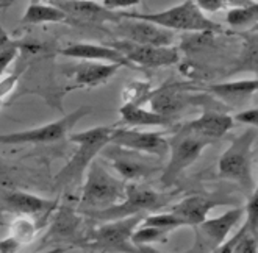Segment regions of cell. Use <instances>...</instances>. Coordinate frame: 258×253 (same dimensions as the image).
Returning <instances> with one entry per match:
<instances>
[{
	"instance_id": "1",
	"label": "cell",
	"mask_w": 258,
	"mask_h": 253,
	"mask_svg": "<svg viewBox=\"0 0 258 253\" xmlns=\"http://www.w3.org/2000/svg\"><path fill=\"white\" fill-rule=\"evenodd\" d=\"M114 127H94L79 133H69V141L77 144L72 158L55 177L56 188H69L79 185L89 164L96 159L102 148L110 142Z\"/></svg>"
},
{
	"instance_id": "2",
	"label": "cell",
	"mask_w": 258,
	"mask_h": 253,
	"mask_svg": "<svg viewBox=\"0 0 258 253\" xmlns=\"http://www.w3.org/2000/svg\"><path fill=\"white\" fill-rule=\"evenodd\" d=\"M125 185L124 180L108 172L102 159H94L86 171V180L77 208L79 213L103 211L120 203L125 196Z\"/></svg>"
},
{
	"instance_id": "3",
	"label": "cell",
	"mask_w": 258,
	"mask_h": 253,
	"mask_svg": "<svg viewBox=\"0 0 258 253\" xmlns=\"http://www.w3.org/2000/svg\"><path fill=\"white\" fill-rule=\"evenodd\" d=\"M255 144L256 128H247L236 138L232 139L230 145L225 148L218 161V172L225 180L235 182L247 194L256 189L253 178V161H255Z\"/></svg>"
},
{
	"instance_id": "4",
	"label": "cell",
	"mask_w": 258,
	"mask_h": 253,
	"mask_svg": "<svg viewBox=\"0 0 258 253\" xmlns=\"http://www.w3.org/2000/svg\"><path fill=\"white\" fill-rule=\"evenodd\" d=\"M125 18H133L146 21L154 25H158L166 30H181V32H192V33H222L224 30L221 24L207 18V14L196 5L194 0H185L183 4H178L168 10L158 13H120Z\"/></svg>"
},
{
	"instance_id": "5",
	"label": "cell",
	"mask_w": 258,
	"mask_h": 253,
	"mask_svg": "<svg viewBox=\"0 0 258 253\" xmlns=\"http://www.w3.org/2000/svg\"><path fill=\"white\" fill-rule=\"evenodd\" d=\"M146 214L130 216L102 222L86 233L85 242L80 245L86 253H143L132 242L133 231L140 227Z\"/></svg>"
},
{
	"instance_id": "6",
	"label": "cell",
	"mask_w": 258,
	"mask_h": 253,
	"mask_svg": "<svg viewBox=\"0 0 258 253\" xmlns=\"http://www.w3.org/2000/svg\"><path fill=\"white\" fill-rule=\"evenodd\" d=\"M168 144H169L168 148L169 159L166 162V166L161 169V177H160L163 188L174 186L178 182V178L183 175V172L191 164H194L205 148L213 142L191 130H186L181 125H178L174 130L172 136L168 138Z\"/></svg>"
},
{
	"instance_id": "7",
	"label": "cell",
	"mask_w": 258,
	"mask_h": 253,
	"mask_svg": "<svg viewBox=\"0 0 258 253\" xmlns=\"http://www.w3.org/2000/svg\"><path fill=\"white\" fill-rule=\"evenodd\" d=\"M171 196L163 194L160 191H155L149 186L140 183H127L125 185V196L124 200L108 208L103 211H93L86 213L85 216L91 217L97 222H108L116 219H124L130 216L147 214V213H157L161 210L166 203L169 202Z\"/></svg>"
},
{
	"instance_id": "8",
	"label": "cell",
	"mask_w": 258,
	"mask_h": 253,
	"mask_svg": "<svg viewBox=\"0 0 258 253\" xmlns=\"http://www.w3.org/2000/svg\"><path fill=\"white\" fill-rule=\"evenodd\" d=\"M91 113V107H80L69 114L44 124L35 128L0 133V144L2 145H22V144H52L64 139L71 130L77 125L85 116Z\"/></svg>"
},
{
	"instance_id": "9",
	"label": "cell",
	"mask_w": 258,
	"mask_h": 253,
	"mask_svg": "<svg viewBox=\"0 0 258 253\" xmlns=\"http://www.w3.org/2000/svg\"><path fill=\"white\" fill-rule=\"evenodd\" d=\"M99 155L102 156V159L110 162V166L117 172L120 180L124 182L135 183L138 180L149 178L157 174V171H160V158L128 150V148L114 145L111 142L105 145Z\"/></svg>"
},
{
	"instance_id": "10",
	"label": "cell",
	"mask_w": 258,
	"mask_h": 253,
	"mask_svg": "<svg viewBox=\"0 0 258 253\" xmlns=\"http://www.w3.org/2000/svg\"><path fill=\"white\" fill-rule=\"evenodd\" d=\"M242 217V208H232L224 214L205 219L194 228V242L186 253H211L222 242L229 239L230 231L239 224Z\"/></svg>"
},
{
	"instance_id": "11",
	"label": "cell",
	"mask_w": 258,
	"mask_h": 253,
	"mask_svg": "<svg viewBox=\"0 0 258 253\" xmlns=\"http://www.w3.org/2000/svg\"><path fill=\"white\" fill-rule=\"evenodd\" d=\"M111 47L119 50L128 61L136 67L144 69H160L177 64L180 59V53L175 47H157V46H146V44H136L125 39H119Z\"/></svg>"
},
{
	"instance_id": "12",
	"label": "cell",
	"mask_w": 258,
	"mask_h": 253,
	"mask_svg": "<svg viewBox=\"0 0 258 253\" xmlns=\"http://www.w3.org/2000/svg\"><path fill=\"white\" fill-rule=\"evenodd\" d=\"M110 142L119 147L128 148V150L147 153L157 158H164L168 155V138L158 131H144L133 127L113 128Z\"/></svg>"
},
{
	"instance_id": "13",
	"label": "cell",
	"mask_w": 258,
	"mask_h": 253,
	"mask_svg": "<svg viewBox=\"0 0 258 253\" xmlns=\"http://www.w3.org/2000/svg\"><path fill=\"white\" fill-rule=\"evenodd\" d=\"M55 216H53V222L50 224V228L45 234L42 244H59V242H71L72 245H82L85 242L86 234L82 233V227H83V220L82 216L79 213V210L69 203V205H61L56 206L55 210Z\"/></svg>"
},
{
	"instance_id": "14",
	"label": "cell",
	"mask_w": 258,
	"mask_h": 253,
	"mask_svg": "<svg viewBox=\"0 0 258 253\" xmlns=\"http://www.w3.org/2000/svg\"><path fill=\"white\" fill-rule=\"evenodd\" d=\"M116 25L120 32V36L130 42L157 47H169L174 42V33L171 30L161 28L146 21L125 18L120 14V21L116 22Z\"/></svg>"
},
{
	"instance_id": "15",
	"label": "cell",
	"mask_w": 258,
	"mask_h": 253,
	"mask_svg": "<svg viewBox=\"0 0 258 253\" xmlns=\"http://www.w3.org/2000/svg\"><path fill=\"white\" fill-rule=\"evenodd\" d=\"M229 203H230V199L224 196L196 194V196H188L185 199H181L178 203H175L171 208V211L183 220L186 227H196L207 219L211 210H215L216 206L229 205Z\"/></svg>"
},
{
	"instance_id": "16",
	"label": "cell",
	"mask_w": 258,
	"mask_h": 253,
	"mask_svg": "<svg viewBox=\"0 0 258 253\" xmlns=\"http://www.w3.org/2000/svg\"><path fill=\"white\" fill-rule=\"evenodd\" d=\"M192 97L188 96V89L180 83H166L157 89H152L147 99L150 110L163 116L178 117V114L191 103Z\"/></svg>"
},
{
	"instance_id": "17",
	"label": "cell",
	"mask_w": 258,
	"mask_h": 253,
	"mask_svg": "<svg viewBox=\"0 0 258 253\" xmlns=\"http://www.w3.org/2000/svg\"><path fill=\"white\" fill-rule=\"evenodd\" d=\"M8 211L16 213L18 216H30L36 219L44 227L49 217L56 210L58 200H47L35 194H28L22 191H13L5 197Z\"/></svg>"
},
{
	"instance_id": "18",
	"label": "cell",
	"mask_w": 258,
	"mask_h": 253,
	"mask_svg": "<svg viewBox=\"0 0 258 253\" xmlns=\"http://www.w3.org/2000/svg\"><path fill=\"white\" fill-rule=\"evenodd\" d=\"M59 55L74 59H82V61L110 63V64H117L120 67L138 69L119 50L111 47L110 44L108 46H102V44H91V42H75L59 50Z\"/></svg>"
},
{
	"instance_id": "19",
	"label": "cell",
	"mask_w": 258,
	"mask_h": 253,
	"mask_svg": "<svg viewBox=\"0 0 258 253\" xmlns=\"http://www.w3.org/2000/svg\"><path fill=\"white\" fill-rule=\"evenodd\" d=\"M49 4L61 10L68 18L88 22H119L120 13L110 11L96 0H49Z\"/></svg>"
},
{
	"instance_id": "20",
	"label": "cell",
	"mask_w": 258,
	"mask_h": 253,
	"mask_svg": "<svg viewBox=\"0 0 258 253\" xmlns=\"http://www.w3.org/2000/svg\"><path fill=\"white\" fill-rule=\"evenodd\" d=\"M180 125L210 139L211 142H215V141L224 138L227 133L233 128L235 122H233V117L224 111L205 110L197 119H192V121H188Z\"/></svg>"
},
{
	"instance_id": "21",
	"label": "cell",
	"mask_w": 258,
	"mask_h": 253,
	"mask_svg": "<svg viewBox=\"0 0 258 253\" xmlns=\"http://www.w3.org/2000/svg\"><path fill=\"white\" fill-rule=\"evenodd\" d=\"M120 66L110 63H97V61H83L74 66L69 70V77L75 81V86L82 88H96L111 80Z\"/></svg>"
},
{
	"instance_id": "22",
	"label": "cell",
	"mask_w": 258,
	"mask_h": 253,
	"mask_svg": "<svg viewBox=\"0 0 258 253\" xmlns=\"http://www.w3.org/2000/svg\"><path fill=\"white\" fill-rule=\"evenodd\" d=\"M120 121L122 124L141 128V127H174L177 124V117L163 116L152 110H146L143 105H135V103H124L119 108Z\"/></svg>"
},
{
	"instance_id": "23",
	"label": "cell",
	"mask_w": 258,
	"mask_h": 253,
	"mask_svg": "<svg viewBox=\"0 0 258 253\" xmlns=\"http://www.w3.org/2000/svg\"><path fill=\"white\" fill-rule=\"evenodd\" d=\"M256 88H258L256 78H247V80H235V81L208 85L205 88V91L224 100L225 103L238 105V103H241L242 100H246L247 97L253 96L256 93Z\"/></svg>"
},
{
	"instance_id": "24",
	"label": "cell",
	"mask_w": 258,
	"mask_h": 253,
	"mask_svg": "<svg viewBox=\"0 0 258 253\" xmlns=\"http://www.w3.org/2000/svg\"><path fill=\"white\" fill-rule=\"evenodd\" d=\"M68 16L52 4H32L28 5L21 24L38 25V24H61L66 22Z\"/></svg>"
},
{
	"instance_id": "25",
	"label": "cell",
	"mask_w": 258,
	"mask_h": 253,
	"mask_svg": "<svg viewBox=\"0 0 258 253\" xmlns=\"http://www.w3.org/2000/svg\"><path fill=\"white\" fill-rule=\"evenodd\" d=\"M41 228H42V225L36 219L30 217V216H18L10 224L8 236L11 239L16 241L19 245H22V244L32 242Z\"/></svg>"
},
{
	"instance_id": "26",
	"label": "cell",
	"mask_w": 258,
	"mask_h": 253,
	"mask_svg": "<svg viewBox=\"0 0 258 253\" xmlns=\"http://www.w3.org/2000/svg\"><path fill=\"white\" fill-rule=\"evenodd\" d=\"M171 233H172V230H169V228L140 224V227L132 234V242L136 247L152 245V244H166L169 239Z\"/></svg>"
},
{
	"instance_id": "27",
	"label": "cell",
	"mask_w": 258,
	"mask_h": 253,
	"mask_svg": "<svg viewBox=\"0 0 258 253\" xmlns=\"http://www.w3.org/2000/svg\"><path fill=\"white\" fill-rule=\"evenodd\" d=\"M256 14H258V7L252 0L247 5H239V7L230 8L225 14V21L230 27L241 28V27H247L253 24L256 21Z\"/></svg>"
},
{
	"instance_id": "28",
	"label": "cell",
	"mask_w": 258,
	"mask_h": 253,
	"mask_svg": "<svg viewBox=\"0 0 258 253\" xmlns=\"http://www.w3.org/2000/svg\"><path fill=\"white\" fill-rule=\"evenodd\" d=\"M19 42L13 41L5 30L0 27V77L4 75L7 67L14 61L18 52H19Z\"/></svg>"
},
{
	"instance_id": "29",
	"label": "cell",
	"mask_w": 258,
	"mask_h": 253,
	"mask_svg": "<svg viewBox=\"0 0 258 253\" xmlns=\"http://www.w3.org/2000/svg\"><path fill=\"white\" fill-rule=\"evenodd\" d=\"M141 224L146 225H154V227H161V228H169V230H177L180 227H186L185 222L181 220L177 214H174L172 211L169 213H152V214H146Z\"/></svg>"
},
{
	"instance_id": "30",
	"label": "cell",
	"mask_w": 258,
	"mask_h": 253,
	"mask_svg": "<svg viewBox=\"0 0 258 253\" xmlns=\"http://www.w3.org/2000/svg\"><path fill=\"white\" fill-rule=\"evenodd\" d=\"M152 93V86L147 81H132L124 91V102L125 103H135V105H141L146 103L149 96Z\"/></svg>"
},
{
	"instance_id": "31",
	"label": "cell",
	"mask_w": 258,
	"mask_h": 253,
	"mask_svg": "<svg viewBox=\"0 0 258 253\" xmlns=\"http://www.w3.org/2000/svg\"><path fill=\"white\" fill-rule=\"evenodd\" d=\"M242 213L246 214V220H244V227L247 228V231L253 236H256L258 233V191L255 189L252 194H249L247 197V203L242 208Z\"/></svg>"
},
{
	"instance_id": "32",
	"label": "cell",
	"mask_w": 258,
	"mask_h": 253,
	"mask_svg": "<svg viewBox=\"0 0 258 253\" xmlns=\"http://www.w3.org/2000/svg\"><path fill=\"white\" fill-rule=\"evenodd\" d=\"M232 253H256V236L250 234L244 225L239 228Z\"/></svg>"
},
{
	"instance_id": "33",
	"label": "cell",
	"mask_w": 258,
	"mask_h": 253,
	"mask_svg": "<svg viewBox=\"0 0 258 253\" xmlns=\"http://www.w3.org/2000/svg\"><path fill=\"white\" fill-rule=\"evenodd\" d=\"M239 0H196V5L204 13H216L229 4H238Z\"/></svg>"
},
{
	"instance_id": "34",
	"label": "cell",
	"mask_w": 258,
	"mask_h": 253,
	"mask_svg": "<svg viewBox=\"0 0 258 253\" xmlns=\"http://www.w3.org/2000/svg\"><path fill=\"white\" fill-rule=\"evenodd\" d=\"M233 122L249 125V128H256V122H258L256 108H249V110H242V111L236 113L233 116Z\"/></svg>"
},
{
	"instance_id": "35",
	"label": "cell",
	"mask_w": 258,
	"mask_h": 253,
	"mask_svg": "<svg viewBox=\"0 0 258 253\" xmlns=\"http://www.w3.org/2000/svg\"><path fill=\"white\" fill-rule=\"evenodd\" d=\"M100 2L107 10L116 11V10H124V8L140 5L141 0H100Z\"/></svg>"
},
{
	"instance_id": "36",
	"label": "cell",
	"mask_w": 258,
	"mask_h": 253,
	"mask_svg": "<svg viewBox=\"0 0 258 253\" xmlns=\"http://www.w3.org/2000/svg\"><path fill=\"white\" fill-rule=\"evenodd\" d=\"M19 247L21 245L16 241H14V239H11L10 236L0 241V253H14Z\"/></svg>"
},
{
	"instance_id": "37",
	"label": "cell",
	"mask_w": 258,
	"mask_h": 253,
	"mask_svg": "<svg viewBox=\"0 0 258 253\" xmlns=\"http://www.w3.org/2000/svg\"><path fill=\"white\" fill-rule=\"evenodd\" d=\"M14 81H16V80H14V77H7L4 80H0V105H2L4 97L13 89Z\"/></svg>"
},
{
	"instance_id": "38",
	"label": "cell",
	"mask_w": 258,
	"mask_h": 253,
	"mask_svg": "<svg viewBox=\"0 0 258 253\" xmlns=\"http://www.w3.org/2000/svg\"><path fill=\"white\" fill-rule=\"evenodd\" d=\"M238 233H239V230L230 237V239H227L225 242H222L218 248H215L211 253H232V247H233V244H235V241H236Z\"/></svg>"
},
{
	"instance_id": "39",
	"label": "cell",
	"mask_w": 258,
	"mask_h": 253,
	"mask_svg": "<svg viewBox=\"0 0 258 253\" xmlns=\"http://www.w3.org/2000/svg\"><path fill=\"white\" fill-rule=\"evenodd\" d=\"M71 247H53L50 250H44V251H38V253H66Z\"/></svg>"
},
{
	"instance_id": "40",
	"label": "cell",
	"mask_w": 258,
	"mask_h": 253,
	"mask_svg": "<svg viewBox=\"0 0 258 253\" xmlns=\"http://www.w3.org/2000/svg\"><path fill=\"white\" fill-rule=\"evenodd\" d=\"M143 253H163V251H160V250H157L155 247H152V245H141V247H138Z\"/></svg>"
},
{
	"instance_id": "41",
	"label": "cell",
	"mask_w": 258,
	"mask_h": 253,
	"mask_svg": "<svg viewBox=\"0 0 258 253\" xmlns=\"http://www.w3.org/2000/svg\"><path fill=\"white\" fill-rule=\"evenodd\" d=\"M2 7H4V5H0V8H2Z\"/></svg>"
}]
</instances>
